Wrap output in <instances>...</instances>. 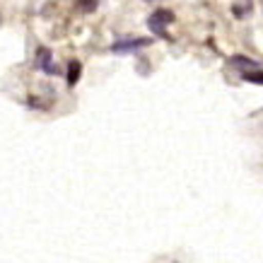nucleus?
I'll return each mask as SVG.
<instances>
[{
    "mask_svg": "<svg viewBox=\"0 0 263 263\" xmlns=\"http://www.w3.org/2000/svg\"><path fill=\"white\" fill-rule=\"evenodd\" d=\"M232 65L234 68H239L241 75H249V72H256V70H263L258 63H254V61H249L247 56H234L232 58Z\"/></svg>",
    "mask_w": 263,
    "mask_h": 263,
    "instance_id": "3",
    "label": "nucleus"
},
{
    "mask_svg": "<svg viewBox=\"0 0 263 263\" xmlns=\"http://www.w3.org/2000/svg\"><path fill=\"white\" fill-rule=\"evenodd\" d=\"M251 10H254V3H251V0H239V3L232 5V12H234V17H239V20L251 15Z\"/></svg>",
    "mask_w": 263,
    "mask_h": 263,
    "instance_id": "5",
    "label": "nucleus"
},
{
    "mask_svg": "<svg viewBox=\"0 0 263 263\" xmlns=\"http://www.w3.org/2000/svg\"><path fill=\"white\" fill-rule=\"evenodd\" d=\"M145 3H150V0H145Z\"/></svg>",
    "mask_w": 263,
    "mask_h": 263,
    "instance_id": "9",
    "label": "nucleus"
},
{
    "mask_svg": "<svg viewBox=\"0 0 263 263\" xmlns=\"http://www.w3.org/2000/svg\"><path fill=\"white\" fill-rule=\"evenodd\" d=\"M145 46H150V39H121L111 46V51L114 53H133Z\"/></svg>",
    "mask_w": 263,
    "mask_h": 263,
    "instance_id": "2",
    "label": "nucleus"
},
{
    "mask_svg": "<svg viewBox=\"0 0 263 263\" xmlns=\"http://www.w3.org/2000/svg\"><path fill=\"white\" fill-rule=\"evenodd\" d=\"M244 80L249 82H256V85H263V70H256V72H249V75H241Z\"/></svg>",
    "mask_w": 263,
    "mask_h": 263,
    "instance_id": "7",
    "label": "nucleus"
},
{
    "mask_svg": "<svg viewBox=\"0 0 263 263\" xmlns=\"http://www.w3.org/2000/svg\"><path fill=\"white\" fill-rule=\"evenodd\" d=\"M39 68L48 75H58V68L53 65V58H51V51L46 48H39Z\"/></svg>",
    "mask_w": 263,
    "mask_h": 263,
    "instance_id": "4",
    "label": "nucleus"
},
{
    "mask_svg": "<svg viewBox=\"0 0 263 263\" xmlns=\"http://www.w3.org/2000/svg\"><path fill=\"white\" fill-rule=\"evenodd\" d=\"M80 8L87 10V12H92V10L97 8V0H80Z\"/></svg>",
    "mask_w": 263,
    "mask_h": 263,
    "instance_id": "8",
    "label": "nucleus"
},
{
    "mask_svg": "<svg viewBox=\"0 0 263 263\" xmlns=\"http://www.w3.org/2000/svg\"><path fill=\"white\" fill-rule=\"evenodd\" d=\"M174 22V12L172 10H157L147 17V29H150L155 36H167V27Z\"/></svg>",
    "mask_w": 263,
    "mask_h": 263,
    "instance_id": "1",
    "label": "nucleus"
},
{
    "mask_svg": "<svg viewBox=\"0 0 263 263\" xmlns=\"http://www.w3.org/2000/svg\"><path fill=\"white\" fill-rule=\"evenodd\" d=\"M80 72H82V65L78 63V61H72V63L68 65V85H75V82L80 80Z\"/></svg>",
    "mask_w": 263,
    "mask_h": 263,
    "instance_id": "6",
    "label": "nucleus"
}]
</instances>
